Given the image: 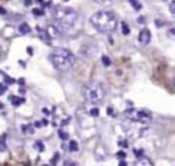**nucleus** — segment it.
<instances>
[{
    "mask_svg": "<svg viewBox=\"0 0 175 166\" xmlns=\"http://www.w3.org/2000/svg\"><path fill=\"white\" fill-rule=\"evenodd\" d=\"M90 24L101 33L114 32L118 24V18L112 11H99L90 17Z\"/></svg>",
    "mask_w": 175,
    "mask_h": 166,
    "instance_id": "obj_1",
    "label": "nucleus"
},
{
    "mask_svg": "<svg viewBox=\"0 0 175 166\" xmlns=\"http://www.w3.org/2000/svg\"><path fill=\"white\" fill-rule=\"evenodd\" d=\"M49 60L55 66V69L62 71L68 70L70 67L74 66L75 63V57L71 51L66 50V48H56L51 52Z\"/></svg>",
    "mask_w": 175,
    "mask_h": 166,
    "instance_id": "obj_2",
    "label": "nucleus"
},
{
    "mask_svg": "<svg viewBox=\"0 0 175 166\" xmlns=\"http://www.w3.org/2000/svg\"><path fill=\"white\" fill-rule=\"evenodd\" d=\"M54 18L62 28H71L78 19V14L73 8L57 6L54 8Z\"/></svg>",
    "mask_w": 175,
    "mask_h": 166,
    "instance_id": "obj_3",
    "label": "nucleus"
},
{
    "mask_svg": "<svg viewBox=\"0 0 175 166\" xmlns=\"http://www.w3.org/2000/svg\"><path fill=\"white\" fill-rule=\"evenodd\" d=\"M84 98L92 104H100L105 98V88L100 82H89L84 88Z\"/></svg>",
    "mask_w": 175,
    "mask_h": 166,
    "instance_id": "obj_4",
    "label": "nucleus"
},
{
    "mask_svg": "<svg viewBox=\"0 0 175 166\" xmlns=\"http://www.w3.org/2000/svg\"><path fill=\"white\" fill-rule=\"evenodd\" d=\"M125 117L133 122H139V124H148L152 120V115L147 110H137V109H129L125 111Z\"/></svg>",
    "mask_w": 175,
    "mask_h": 166,
    "instance_id": "obj_5",
    "label": "nucleus"
},
{
    "mask_svg": "<svg viewBox=\"0 0 175 166\" xmlns=\"http://www.w3.org/2000/svg\"><path fill=\"white\" fill-rule=\"evenodd\" d=\"M152 39V35H150V30L149 29H142L139 32V36H138V40L141 44H148Z\"/></svg>",
    "mask_w": 175,
    "mask_h": 166,
    "instance_id": "obj_6",
    "label": "nucleus"
},
{
    "mask_svg": "<svg viewBox=\"0 0 175 166\" xmlns=\"http://www.w3.org/2000/svg\"><path fill=\"white\" fill-rule=\"evenodd\" d=\"M36 30H37V35H38L40 39L43 40L45 44L51 46V36H49V33H48V30H44V29L38 28V26L36 28Z\"/></svg>",
    "mask_w": 175,
    "mask_h": 166,
    "instance_id": "obj_7",
    "label": "nucleus"
},
{
    "mask_svg": "<svg viewBox=\"0 0 175 166\" xmlns=\"http://www.w3.org/2000/svg\"><path fill=\"white\" fill-rule=\"evenodd\" d=\"M134 166H153V163H152V161L149 158L141 156L139 159H137V162L134 163Z\"/></svg>",
    "mask_w": 175,
    "mask_h": 166,
    "instance_id": "obj_8",
    "label": "nucleus"
},
{
    "mask_svg": "<svg viewBox=\"0 0 175 166\" xmlns=\"http://www.w3.org/2000/svg\"><path fill=\"white\" fill-rule=\"evenodd\" d=\"M10 100H11V103H12L14 106H19V104H22V103L25 102L23 98H15V96H11Z\"/></svg>",
    "mask_w": 175,
    "mask_h": 166,
    "instance_id": "obj_9",
    "label": "nucleus"
},
{
    "mask_svg": "<svg viewBox=\"0 0 175 166\" xmlns=\"http://www.w3.org/2000/svg\"><path fill=\"white\" fill-rule=\"evenodd\" d=\"M19 32H21L22 35H28V33L30 32V26H29L28 24H21V25H19Z\"/></svg>",
    "mask_w": 175,
    "mask_h": 166,
    "instance_id": "obj_10",
    "label": "nucleus"
},
{
    "mask_svg": "<svg viewBox=\"0 0 175 166\" xmlns=\"http://www.w3.org/2000/svg\"><path fill=\"white\" fill-rule=\"evenodd\" d=\"M129 1H130V4H131V7L134 8V10L139 11L141 8H142V6H141V3H139L138 0H129Z\"/></svg>",
    "mask_w": 175,
    "mask_h": 166,
    "instance_id": "obj_11",
    "label": "nucleus"
},
{
    "mask_svg": "<svg viewBox=\"0 0 175 166\" xmlns=\"http://www.w3.org/2000/svg\"><path fill=\"white\" fill-rule=\"evenodd\" d=\"M46 30H48V33H49L51 37H57V35H59V33H57V29L55 28V26H49Z\"/></svg>",
    "mask_w": 175,
    "mask_h": 166,
    "instance_id": "obj_12",
    "label": "nucleus"
},
{
    "mask_svg": "<svg viewBox=\"0 0 175 166\" xmlns=\"http://www.w3.org/2000/svg\"><path fill=\"white\" fill-rule=\"evenodd\" d=\"M22 129H23V133H29V134L34 133V129H33L32 125H23V126H22Z\"/></svg>",
    "mask_w": 175,
    "mask_h": 166,
    "instance_id": "obj_13",
    "label": "nucleus"
},
{
    "mask_svg": "<svg viewBox=\"0 0 175 166\" xmlns=\"http://www.w3.org/2000/svg\"><path fill=\"white\" fill-rule=\"evenodd\" d=\"M121 25H122V33H123L125 36H127V35L130 33V28H129V25H127L126 22H122Z\"/></svg>",
    "mask_w": 175,
    "mask_h": 166,
    "instance_id": "obj_14",
    "label": "nucleus"
},
{
    "mask_svg": "<svg viewBox=\"0 0 175 166\" xmlns=\"http://www.w3.org/2000/svg\"><path fill=\"white\" fill-rule=\"evenodd\" d=\"M70 151L75 152V151H78V143L75 140H71L70 141Z\"/></svg>",
    "mask_w": 175,
    "mask_h": 166,
    "instance_id": "obj_15",
    "label": "nucleus"
},
{
    "mask_svg": "<svg viewBox=\"0 0 175 166\" xmlns=\"http://www.w3.org/2000/svg\"><path fill=\"white\" fill-rule=\"evenodd\" d=\"M34 147H36L38 151H44V144H43V141H40V140H37L36 143H34Z\"/></svg>",
    "mask_w": 175,
    "mask_h": 166,
    "instance_id": "obj_16",
    "label": "nucleus"
},
{
    "mask_svg": "<svg viewBox=\"0 0 175 166\" xmlns=\"http://www.w3.org/2000/svg\"><path fill=\"white\" fill-rule=\"evenodd\" d=\"M101 62H103L104 66H110V65H111V59H110L108 57H105V55L101 58Z\"/></svg>",
    "mask_w": 175,
    "mask_h": 166,
    "instance_id": "obj_17",
    "label": "nucleus"
},
{
    "mask_svg": "<svg viewBox=\"0 0 175 166\" xmlns=\"http://www.w3.org/2000/svg\"><path fill=\"white\" fill-rule=\"evenodd\" d=\"M7 84H6V82H1V84H0V95H3L4 92L7 91Z\"/></svg>",
    "mask_w": 175,
    "mask_h": 166,
    "instance_id": "obj_18",
    "label": "nucleus"
},
{
    "mask_svg": "<svg viewBox=\"0 0 175 166\" xmlns=\"http://www.w3.org/2000/svg\"><path fill=\"white\" fill-rule=\"evenodd\" d=\"M33 14L36 15H38V17H41V15H44V11L41 10V8H34V10H33Z\"/></svg>",
    "mask_w": 175,
    "mask_h": 166,
    "instance_id": "obj_19",
    "label": "nucleus"
},
{
    "mask_svg": "<svg viewBox=\"0 0 175 166\" xmlns=\"http://www.w3.org/2000/svg\"><path fill=\"white\" fill-rule=\"evenodd\" d=\"M4 82H7V84H14L15 80H12L11 77H8L7 74H4Z\"/></svg>",
    "mask_w": 175,
    "mask_h": 166,
    "instance_id": "obj_20",
    "label": "nucleus"
},
{
    "mask_svg": "<svg viewBox=\"0 0 175 166\" xmlns=\"http://www.w3.org/2000/svg\"><path fill=\"white\" fill-rule=\"evenodd\" d=\"M99 114H100V111H99V109H96V107L90 110V115L92 117H99Z\"/></svg>",
    "mask_w": 175,
    "mask_h": 166,
    "instance_id": "obj_21",
    "label": "nucleus"
},
{
    "mask_svg": "<svg viewBox=\"0 0 175 166\" xmlns=\"http://www.w3.org/2000/svg\"><path fill=\"white\" fill-rule=\"evenodd\" d=\"M59 137L63 139V140H67V139H68V134L66 133V132H63V131H59Z\"/></svg>",
    "mask_w": 175,
    "mask_h": 166,
    "instance_id": "obj_22",
    "label": "nucleus"
},
{
    "mask_svg": "<svg viewBox=\"0 0 175 166\" xmlns=\"http://www.w3.org/2000/svg\"><path fill=\"white\" fill-rule=\"evenodd\" d=\"M4 139H6V136H1V137H0V150H1V151H3L4 148H6V147H4Z\"/></svg>",
    "mask_w": 175,
    "mask_h": 166,
    "instance_id": "obj_23",
    "label": "nucleus"
},
{
    "mask_svg": "<svg viewBox=\"0 0 175 166\" xmlns=\"http://www.w3.org/2000/svg\"><path fill=\"white\" fill-rule=\"evenodd\" d=\"M57 159H59V152H56V154H55V155H54V158H52V161H51V163H52V165H56Z\"/></svg>",
    "mask_w": 175,
    "mask_h": 166,
    "instance_id": "obj_24",
    "label": "nucleus"
},
{
    "mask_svg": "<svg viewBox=\"0 0 175 166\" xmlns=\"http://www.w3.org/2000/svg\"><path fill=\"white\" fill-rule=\"evenodd\" d=\"M116 158H119V159L126 158V152H125V151H119L118 154H116Z\"/></svg>",
    "mask_w": 175,
    "mask_h": 166,
    "instance_id": "obj_25",
    "label": "nucleus"
},
{
    "mask_svg": "<svg viewBox=\"0 0 175 166\" xmlns=\"http://www.w3.org/2000/svg\"><path fill=\"white\" fill-rule=\"evenodd\" d=\"M170 11H171L172 14H175V0H172L171 3H170Z\"/></svg>",
    "mask_w": 175,
    "mask_h": 166,
    "instance_id": "obj_26",
    "label": "nucleus"
},
{
    "mask_svg": "<svg viewBox=\"0 0 175 166\" xmlns=\"http://www.w3.org/2000/svg\"><path fill=\"white\" fill-rule=\"evenodd\" d=\"M142 150H134V155L136 156H138V158H141V156H142Z\"/></svg>",
    "mask_w": 175,
    "mask_h": 166,
    "instance_id": "obj_27",
    "label": "nucleus"
},
{
    "mask_svg": "<svg viewBox=\"0 0 175 166\" xmlns=\"http://www.w3.org/2000/svg\"><path fill=\"white\" fill-rule=\"evenodd\" d=\"M119 145H121V147H126V148H127V141H126V140H121V141H119Z\"/></svg>",
    "mask_w": 175,
    "mask_h": 166,
    "instance_id": "obj_28",
    "label": "nucleus"
},
{
    "mask_svg": "<svg viewBox=\"0 0 175 166\" xmlns=\"http://www.w3.org/2000/svg\"><path fill=\"white\" fill-rule=\"evenodd\" d=\"M65 166H75L74 162H70V161H67V162L65 163Z\"/></svg>",
    "mask_w": 175,
    "mask_h": 166,
    "instance_id": "obj_29",
    "label": "nucleus"
},
{
    "mask_svg": "<svg viewBox=\"0 0 175 166\" xmlns=\"http://www.w3.org/2000/svg\"><path fill=\"white\" fill-rule=\"evenodd\" d=\"M119 166H127V162H126V161H123V159H122L121 162H119Z\"/></svg>",
    "mask_w": 175,
    "mask_h": 166,
    "instance_id": "obj_30",
    "label": "nucleus"
},
{
    "mask_svg": "<svg viewBox=\"0 0 175 166\" xmlns=\"http://www.w3.org/2000/svg\"><path fill=\"white\" fill-rule=\"evenodd\" d=\"M156 26H157V28H159V26H163V22L159 21V19H156Z\"/></svg>",
    "mask_w": 175,
    "mask_h": 166,
    "instance_id": "obj_31",
    "label": "nucleus"
},
{
    "mask_svg": "<svg viewBox=\"0 0 175 166\" xmlns=\"http://www.w3.org/2000/svg\"><path fill=\"white\" fill-rule=\"evenodd\" d=\"M33 3V0H25V6H30Z\"/></svg>",
    "mask_w": 175,
    "mask_h": 166,
    "instance_id": "obj_32",
    "label": "nucleus"
},
{
    "mask_svg": "<svg viewBox=\"0 0 175 166\" xmlns=\"http://www.w3.org/2000/svg\"><path fill=\"white\" fill-rule=\"evenodd\" d=\"M108 114H110V115H114V111H112L111 107H108Z\"/></svg>",
    "mask_w": 175,
    "mask_h": 166,
    "instance_id": "obj_33",
    "label": "nucleus"
},
{
    "mask_svg": "<svg viewBox=\"0 0 175 166\" xmlns=\"http://www.w3.org/2000/svg\"><path fill=\"white\" fill-rule=\"evenodd\" d=\"M43 113H44V114H49L51 111H49V110H48V109H44V110H43Z\"/></svg>",
    "mask_w": 175,
    "mask_h": 166,
    "instance_id": "obj_34",
    "label": "nucleus"
},
{
    "mask_svg": "<svg viewBox=\"0 0 175 166\" xmlns=\"http://www.w3.org/2000/svg\"><path fill=\"white\" fill-rule=\"evenodd\" d=\"M6 12H7V11L4 10V8H1V7H0V14H6Z\"/></svg>",
    "mask_w": 175,
    "mask_h": 166,
    "instance_id": "obj_35",
    "label": "nucleus"
},
{
    "mask_svg": "<svg viewBox=\"0 0 175 166\" xmlns=\"http://www.w3.org/2000/svg\"><path fill=\"white\" fill-rule=\"evenodd\" d=\"M19 84H21V85H23V84H25V80H22V78H21V80H19Z\"/></svg>",
    "mask_w": 175,
    "mask_h": 166,
    "instance_id": "obj_36",
    "label": "nucleus"
},
{
    "mask_svg": "<svg viewBox=\"0 0 175 166\" xmlns=\"http://www.w3.org/2000/svg\"><path fill=\"white\" fill-rule=\"evenodd\" d=\"M3 107H4V104H3L1 102H0V109H3Z\"/></svg>",
    "mask_w": 175,
    "mask_h": 166,
    "instance_id": "obj_37",
    "label": "nucleus"
},
{
    "mask_svg": "<svg viewBox=\"0 0 175 166\" xmlns=\"http://www.w3.org/2000/svg\"><path fill=\"white\" fill-rule=\"evenodd\" d=\"M0 59H1V48H0Z\"/></svg>",
    "mask_w": 175,
    "mask_h": 166,
    "instance_id": "obj_38",
    "label": "nucleus"
},
{
    "mask_svg": "<svg viewBox=\"0 0 175 166\" xmlns=\"http://www.w3.org/2000/svg\"><path fill=\"white\" fill-rule=\"evenodd\" d=\"M156 1H166V0H156Z\"/></svg>",
    "mask_w": 175,
    "mask_h": 166,
    "instance_id": "obj_39",
    "label": "nucleus"
},
{
    "mask_svg": "<svg viewBox=\"0 0 175 166\" xmlns=\"http://www.w3.org/2000/svg\"><path fill=\"white\" fill-rule=\"evenodd\" d=\"M43 166H48V165H43Z\"/></svg>",
    "mask_w": 175,
    "mask_h": 166,
    "instance_id": "obj_40",
    "label": "nucleus"
},
{
    "mask_svg": "<svg viewBox=\"0 0 175 166\" xmlns=\"http://www.w3.org/2000/svg\"><path fill=\"white\" fill-rule=\"evenodd\" d=\"M65 1H67V0H65Z\"/></svg>",
    "mask_w": 175,
    "mask_h": 166,
    "instance_id": "obj_41",
    "label": "nucleus"
}]
</instances>
